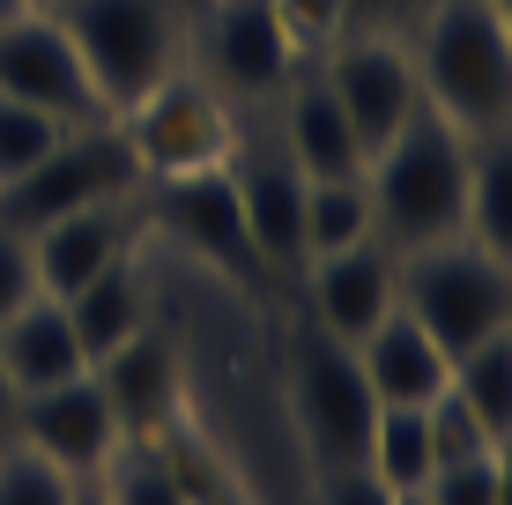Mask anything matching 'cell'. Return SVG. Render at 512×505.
<instances>
[{"instance_id": "6da1fadb", "label": "cell", "mask_w": 512, "mask_h": 505, "mask_svg": "<svg viewBox=\"0 0 512 505\" xmlns=\"http://www.w3.org/2000/svg\"><path fill=\"white\" fill-rule=\"evenodd\" d=\"M364 194H372V231L394 253L468 238V134L446 127L423 104L409 127L364 164Z\"/></svg>"}, {"instance_id": "7a4b0ae2", "label": "cell", "mask_w": 512, "mask_h": 505, "mask_svg": "<svg viewBox=\"0 0 512 505\" xmlns=\"http://www.w3.org/2000/svg\"><path fill=\"white\" fill-rule=\"evenodd\" d=\"M409 60H416L423 104L446 127H461V134L512 127V45H505V23L490 0H431L416 15Z\"/></svg>"}, {"instance_id": "3957f363", "label": "cell", "mask_w": 512, "mask_h": 505, "mask_svg": "<svg viewBox=\"0 0 512 505\" xmlns=\"http://www.w3.org/2000/svg\"><path fill=\"white\" fill-rule=\"evenodd\" d=\"M67 45L90 67L104 112H134L156 82L186 67V8L179 0H52Z\"/></svg>"}, {"instance_id": "277c9868", "label": "cell", "mask_w": 512, "mask_h": 505, "mask_svg": "<svg viewBox=\"0 0 512 505\" xmlns=\"http://www.w3.org/2000/svg\"><path fill=\"white\" fill-rule=\"evenodd\" d=\"M394 260H401V312L446 357L512 327V260L483 253L475 238H438V246L394 253Z\"/></svg>"}, {"instance_id": "5b68a950", "label": "cell", "mask_w": 512, "mask_h": 505, "mask_svg": "<svg viewBox=\"0 0 512 505\" xmlns=\"http://www.w3.org/2000/svg\"><path fill=\"white\" fill-rule=\"evenodd\" d=\"M134 194H141V171H134V149H127V134H119V119H82L23 179L0 186V223L30 238V231H45V223L75 216V208L134 201Z\"/></svg>"}, {"instance_id": "8992f818", "label": "cell", "mask_w": 512, "mask_h": 505, "mask_svg": "<svg viewBox=\"0 0 512 505\" xmlns=\"http://www.w3.org/2000/svg\"><path fill=\"white\" fill-rule=\"evenodd\" d=\"M119 134L134 149V171L141 186H164V179H201V171H223L231 164V142H238V104L201 82L193 67H179L171 82H156L134 112H119Z\"/></svg>"}, {"instance_id": "52a82bcc", "label": "cell", "mask_w": 512, "mask_h": 505, "mask_svg": "<svg viewBox=\"0 0 512 505\" xmlns=\"http://www.w3.org/2000/svg\"><path fill=\"white\" fill-rule=\"evenodd\" d=\"M186 67L231 104H275L305 52L290 45L275 0H201L186 8Z\"/></svg>"}, {"instance_id": "ba28073f", "label": "cell", "mask_w": 512, "mask_h": 505, "mask_svg": "<svg viewBox=\"0 0 512 505\" xmlns=\"http://www.w3.org/2000/svg\"><path fill=\"white\" fill-rule=\"evenodd\" d=\"M290 409H297V431H305L312 461L327 468V476H342V468H364V446H372V387H364V364L349 342L320 335V327H305L290 350Z\"/></svg>"}, {"instance_id": "9c48e42d", "label": "cell", "mask_w": 512, "mask_h": 505, "mask_svg": "<svg viewBox=\"0 0 512 505\" xmlns=\"http://www.w3.org/2000/svg\"><path fill=\"white\" fill-rule=\"evenodd\" d=\"M223 171L238 186L260 268H305V171L290 164L268 104H238V142H231V164Z\"/></svg>"}, {"instance_id": "30bf717a", "label": "cell", "mask_w": 512, "mask_h": 505, "mask_svg": "<svg viewBox=\"0 0 512 505\" xmlns=\"http://www.w3.org/2000/svg\"><path fill=\"white\" fill-rule=\"evenodd\" d=\"M312 67L327 75L334 104L349 112V127H357V142H364V164L423 112L409 38H394V30H342Z\"/></svg>"}, {"instance_id": "8fae6325", "label": "cell", "mask_w": 512, "mask_h": 505, "mask_svg": "<svg viewBox=\"0 0 512 505\" xmlns=\"http://www.w3.org/2000/svg\"><path fill=\"white\" fill-rule=\"evenodd\" d=\"M0 97L30 104V112L60 119V127H82V119H112L90 90V67L67 45L60 15L52 8H23L15 23H0Z\"/></svg>"}, {"instance_id": "7c38bea8", "label": "cell", "mask_w": 512, "mask_h": 505, "mask_svg": "<svg viewBox=\"0 0 512 505\" xmlns=\"http://www.w3.org/2000/svg\"><path fill=\"white\" fill-rule=\"evenodd\" d=\"M15 446H30V454H45L52 468H67V476L90 483L104 461H112V446L127 439L112 416V394H104L97 372H75L60 379V387H38V394H15V424H8Z\"/></svg>"}, {"instance_id": "4fadbf2b", "label": "cell", "mask_w": 512, "mask_h": 505, "mask_svg": "<svg viewBox=\"0 0 512 505\" xmlns=\"http://www.w3.org/2000/svg\"><path fill=\"white\" fill-rule=\"evenodd\" d=\"M305 298H312V327L334 342H364L386 312L401 305V260L386 238H357L342 253L305 260Z\"/></svg>"}, {"instance_id": "5bb4252c", "label": "cell", "mask_w": 512, "mask_h": 505, "mask_svg": "<svg viewBox=\"0 0 512 505\" xmlns=\"http://www.w3.org/2000/svg\"><path fill=\"white\" fill-rule=\"evenodd\" d=\"M268 112H275L282 149H290V164L305 171V179H364V142H357L349 112L334 104L327 75H320L312 60L282 82V97L268 104Z\"/></svg>"}, {"instance_id": "9a60e30c", "label": "cell", "mask_w": 512, "mask_h": 505, "mask_svg": "<svg viewBox=\"0 0 512 505\" xmlns=\"http://www.w3.org/2000/svg\"><path fill=\"white\" fill-rule=\"evenodd\" d=\"M149 201H156V216H164L201 260H216V268H238V275H260V253H253V231H245V208H238L231 171L164 179V186H149Z\"/></svg>"}, {"instance_id": "2e32d148", "label": "cell", "mask_w": 512, "mask_h": 505, "mask_svg": "<svg viewBox=\"0 0 512 505\" xmlns=\"http://www.w3.org/2000/svg\"><path fill=\"white\" fill-rule=\"evenodd\" d=\"M90 372L112 394V416L127 439H164L171 416H179V350H171L164 327H141L134 342H119L112 357H97Z\"/></svg>"}, {"instance_id": "e0dca14e", "label": "cell", "mask_w": 512, "mask_h": 505, "mask_svg": "<svg viewBox=\"0 0 512 505\" xmlns=\"http://www.w3.org/2000/svg\"><path fill=\"white\" fill-rule=\"evenodd\" d=\"M134 253V201H104V208H75V216L30 231V260H38V290L75 298L90 275H104L112 260Z\"/></svg>"}, {"instance_id": "ac0fdd59", "label": "cell", "mask_w": 512, "mask_h": 505, "mask_svg": "<svg viewBox=\"0 0 512 505\" xmlns=\"http://www.w3.org/2000/svg\"><path fill=\"white\" fill-rule=\"evenodd\" d=\"M349 350H357L364 387H372L379 409H423V402H438V394H446V379H453V357L438 350V342L423 335L401 305L386 312L364 342H349Z\"/></svg>"}, {"instance_id": "d6986e66", "label": "cell", "mask_w": 512, "mask_h": 505, "mask_svg": "<svg viewBox=\"0 0 512 505\" xmlns=\"http://www.w3.org/2000/svg\"><path fill=\"white\" fill-rule=\"evenodd\" d=\"M0 372H8L15 394H38V387H60V379L90 372V357L75 342V320H67V305L52 290H38L30 305H15L0 320Z\"/></svg>"}, {"instance_id": "ffe728a7", "label": "cell", "mask_w": 512, "mask_h": 505, "mask_svg": "<svg viewBox=\"0 0 512 505\" xmlns=\"http://www.w3.org/2000/svg\"><path fill=\"white\" fill-rule=\"evenodd\" d=\"M67 305V320H75V342H82V357H112L119 342H134L141 327H156V312H149V283H141V268H134V253L127 260H112L104 275H90V283L75 290V298H60Z\"/></svg>"}, {"instance_id": "44dd1931", "label": "cell", "mask_w": 512, "mask_h": 505, "mask_svg": "<svg viewBox=\"0 0 512 505\" xmlns=\"http://www.w3.org/2000/svg\"><path fill=\"white\" fill-rule=\"evenodd\" d=\"M97 498L104 505H201V476L186 468L179 439H119L112 461L97 468Z\"/></svg>"}, {"instance_id": "7402d4cb", "label": "cell", "mask_w": 512, "mask_h": 505, "mask_svg": "<svg viewBox=\"0 0 512 505\" xmlns=\"http://www.w3.org/2000/svg\"><path fill=\"white\" fill-rule=\"evenodd\" d=\"M468 238L512 260V127L468 134Z\"/></svg>"}, {"instance_id": "603a6c76", "label": "cell", "mask_w": 512, "mask_h": 505, "mask_svg": "<svg viewBox=\"0 0 512 505\" xmlns=\"http://www.w3.org/2000/svg\"><path fill=\"white\" fill-rule=\"evenodd\" d=\"M446 387L461 394L468 416H475V424H483L490 439L505 446V439H512V327L453 357V379H446Z\"/></svg>"}, {"instance_id": "cb8c5ba5", "label": "cell", "mask_w": 512, "mask_h": 505, "mask_svg": "<svg viewBox=\"0 0 512 505\" xmlns=\"http://www.w3.org/2000/svg\"><path fill=\"white\" fill-rule=\"evenodd\" d=\"M357 238H379L364 179H305V260L342 253V246H357Z\"/></svg>"}, {"instance_id": "d4e9b609", "label": "cell", "mask_w": 512, "mask_h": 505, "mask_svg": "<svg viewBox=\"0 0 512 505\" xmlns=\"http://www.w3.org/2000/svg\"><path fill=\"white\" fill-rule=\"evenodd\" d=\"M364 468H372L386 491H423V476L438 468L423 409H379L372 416V446H364Z\"/></svg>"}, {"instance_id": "484cf974", "label": "cell", "mask_w": 512, "mask_h": 505, "mask_svg": "<svg viewBox=\"0 0 512 505\" xmlns=\"http://www.w3.org/2000/svg\"><path fill=\"white\" fill-rule=\"evenodd\" d=\"M75 491H82V476H67L45 454L0 439V505H75Z\"/></svg>"}, {"instance_id": "4316f807", "label": "cell", "mask_w": 512, "mask_h": 505, "mask_svg": "<svg viewBox=\"0 0 512 505\" xmlns=\"http://www.w3.org/2000/svg\"><path fill=\"white\" fill-rule=\"evenodd\" d=\"M60 119H45V112H30V104H15V97H0V186L8 179H23L38 156L60 142Z\"/></svg>"}, {"instance_id": "83f0119b", "label": "cell", "mask_w": 512, "mask_h": 505, "mask_svg": "<svg viewBox=\"0 0 512 505\" xmlns=\"http://www.w3.org/2000/svg\"><path fill=\"white\" fill-rule=\"evenodd\" d=\"M275 15H282V30H290V45L305 60H320L342 30H357V0H275Z\"/></svg>"}, {"instance_id": "f1b7e54d", "label": "cell", "mask_w": 512, "mask_h": 505, "mask_svg": "<svg viewBox=\"0 0 512 505\" xmlns=\"http://www.w3.org/2000/svg\"><path fill=\"white\" fill-rule=\"evenodd\" d=\"M423 498L431 505H498V446H490V454L438 461L431 476H423Z\"/></svg>"}, {"instance_id": "f546056e", "label": "cell", "mask_w": 512, "mask_h": 505, "mask_svg": "<svg viewBox=\"0 0 512 505\" xmlns=\"http://www.w3.org/2000/svg\"><path fill=\"white\" fill-rule=\"evenodd\" d=\"M423 424H431V454L438 461H461V454H490V446H498V439H490V431L483 424H475V416H468V402H461V394H438V402H423Z\"/></svg>"}, {"instance_id": "4dcf8cb0", "label": "cell", "mask_w": 512, "mask_h": 505, "mask_svg": "<svg viewBox=\"0 0 512 505\" xmlns=\"http://www.w3.org/2000/svg\"><path fill=\"white\" fill-rule=\"evenodd\" d=\"M30 298H38V260H30V238L0 223V320H8L15 305H30Z\"/></svg>"}, {"instance_id": "1f68e13d", "label": "cell", "mask_w": 512, "mask_h": 505, "mask_svg": "<svg viewBox=\"0 0 512 505\" xmlns=\"http://www.w3.org/2000/svg\"><path fill=\"white\" fill-rule=\"evenodd\" d=\"M327 505H394V491L372 468H342V476H327Z\"/></svg>"}, {"instance_id": "d6a6232c", "label": "cell", "mask_w": 512, "mask_h": 505, "mask_svg": "<svg viewBox=\"0 0 512 505\" xmlns=\"http://www.w3.org/2000/svg\"><path fill=\"white\" fill-rule=\"evenodd\" d=\"M498 505H512V439L498 446Z\"/></svg>"}, {"instance_id": "836d02e7", "label": "cell", "mask_w": 512, "mask_h": 505, "mask_svg": "<svg viewBox=\"0 0 512 505\" xmlns=\"http://www.w3.org/2000/svg\"><path fill=\"white\" fill-rule=\"evenodd\" d=\"M8 424H15V387H8V372H0V439H8Z\"/></svg>"}, {"instance_id": "e575fe53", "label": "cell", "mask_w": 512, "mask_h": 505, "mask_svg": "<svg viewBox=\"0 0 512 505\" xmlns=\"http://www.w3.org/2000/svg\"><path fill=\"white\" fill-rule=\"evenodd\" d=\"M201 505H238L231 491H216V483H201Z\"/></svg>"}, {"instance_id": "d590c367", "label": "cell", "mask_w": 512, "mask_h": 505, "mask_svg": "<svg viewBox=\"0 0 512 505\" xmlns=\"http://www.w3.org/2000/svg\"><path fill=\"white\" fill-rule=\"evenodd\" d=\"M490 8H498V23H505V45H512V0H490Z\"/></svg>"}, {"instance_id": "8d00e7d4", "label": "cell", "mask_w": 512, "mask_h": 505, "mask_svg": "<svg viewBox=\"0 0 512 505\" xmlns=\"http://www.w3.org/2000/svg\"><path fill=\"white\" fill-rule=\"evenodd\" d=\"M30 8V0H0V23H15V15H23Z\"/></svg>"}, {"instance_id": "74e56055", "label": "cell", "mask_w": 512, "mask_h": 505, "mask_svg": "<svg viewBox=\"0 0 512 505\" xmlns=\"http://www.w3.org/2000/svg\"><path fill=\"white\" fill-rule=\"evenodd\" d=\"M75 505H104V498H97V483H82V491H75Z\"/></svg>"}, {"instance_id": "f35d334b", "label": "cell", "mask_w": 512, "mask_h": 505, "mask_svg": "<svg viewBox=\"0 0 512 505\" xmlns=\"http://www.w3.org/2000/svg\"><path fill=\"white\" fill-rule=\"evenodd\" d=\"M394 505H431V498H423V491H394Z\"/></svg>"}, {"instance_id": "ab89813d", "label": "cell", "mask_w": 512, "mask_h": 505, "mask_svg": "<svg viewBox=\"0 0 512 505\" xmlns=\"http://www.w3.org/2000/svg\"><path fill=\"white\" fill-rule=\"evenodd\" d=\"M30 8H52V0H30Z\"/></svg>"}, {"instance_id": "60d3db41", "label": "cell", "mask_w": 512, "mask_h": 505, "mask_svg": "<svg viewBox=\"0 0 512 505\" xmlns=\"http://www.w3.org/2000/svg\"><path fill=\"white\" fill-rule=\"evenodd\" d=\"M179 8H201V0H179Z\"/></svg>"}]
</instances>
